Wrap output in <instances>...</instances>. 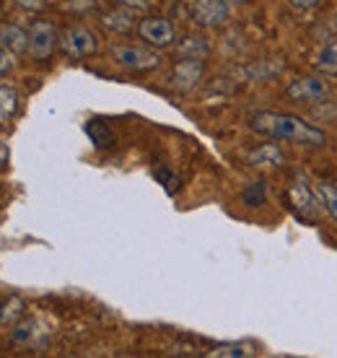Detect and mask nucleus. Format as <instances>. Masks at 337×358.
I'll use <instances>...</instances> for the list:
<instances>
[{"mask_svg": "<svg viewBox=\"0 0 337 358\" xmlns=\"http://www.w3.org/2000/svg\"><path fill=\"white\" fill-rule=\"evenodd\" d=\"M249 127L270 141H285V143H296L303 148H322L327 143L324 130L314 127L303 117L285 115V112H254L249 117Z\"/></svg>", "mask_w": 337, "mask_h": 358, "instance_id": "obj_1", "label": "nucleus"}, {"mask_svg": "<svg viewBox=\"0 0 337 358\" xmlns=\"http://www.w3.org/2000/svg\"><path fill=\"white\" fill-rule=\"evenodd\" d=\"M57 45H60L62 55H68V57H91V55L99 50V39L96 34L86 27H68L62 29V34L57 36Z\"/></svg>", "mask_w": 337, "mask_h": 358, "instance_id": "obj_2", "label": "nucleus"}, {"mask_svg": "<svg viewBox=\"0 0 337 358\" xmlns=\"http://www.w3.org/2000/svg\"><path fill=\"white\" fill-rule=\"evenodd\" d=\"M112 60L117 65L127 68V71H138V73L153 71V68L161 65L159 55L153 52V50H145V47H138V45H115L112 47Z\"/></svg>", "mask_w": 337, "mask_h": 358, "instance_id": "obj_3", "label": "nucleus"}, {"mask_svg": "<svg viewBox=\"0 0 337 358\" xmlns=\"http://www.w3.org/2000/svg\"><path fill=\"white\" fill-rule=\"evenodd\" d=\"M55 45H57V31H55L52 24L45 18L31 21V27H29V55L34 60H47L55 52Z\"/></svg>", "mask_w": 337, "mask_h": 358, "instance_id": "obj_4", "label": "nucleus"}, {"mask_svg": "<svg viewBox=\"0 0 337 358\" xmlns=\"http://www.w3.org/2000/svg\"><path fill=\"white\" fill-rule=\"evenodd\" d=\"M329 94V83L322 81V78H314V76H303V78H293L288 86H285V96L291 101H299V104H314Z\"/></svg>", "mask_w": 337, "mask_h": 358, "instance_id": "obj_5", "label": "nucleus"}, {"mask_svg": "<svg viewBox=\"0 0 337 358\" xmlns=\"http://www.w3.org/2000/svg\"><path fill=\"white\" fill-rule=\"evenodd\" d=\"M138 34L141 39H145L151 47H168L174 45L177 39V31H174V24L164 16H148L138 24Z\"/></svg>", "mask_w": 337, "mask_h": 358, "instance_id": "obj_6", "label": "nucleus"}, {"mask_svg": "<svg viewBox=\"0 0 337 358\" xmlns=\"http://www.w3.org/2000/svg\"><path fill=\"white\" fill-rule=\"evenodd\" d=\"M192 21L205 29L221 27L229 21V3L226 0H192Z\"/></svg>", "mask_w": 337, "mask_h": 358, "instance_id": "obj_7", "label": "nucleus"}, {"mask_svg": "<svg viewBox=\"0 0 337 358\" xmlns=\"http://www.w3.org/2000/svg\"><path fill=\"white\" fill-rule=\"evenodd\" d=\"M203 71H205L203 60H195V57H182V60L174 65V76H171L174 89H179V91L195 89L197 83H200V78H203Z\"/></svg>", "mask_w": 337, "mask_h": 358, "instance_id": "obj_8", "label": "nucleus"}, {"mask_svg": "<svg viewBox=\"0 0 337 358\" xmlns=\"http://www.w3.org/2000/svg\"><path fill=\"white\" fill-rule=\"evenodd\" d=\"M249 166H265V169H278L285 164V153L280 151V145L275 143H262L254 151L247 153Z\"/></svg>", "mask_w": 337, "mask_h": 358, "instance_id": "obj_9", "label": "nucleus"}, {"mask_svg": "<svg viewBox=\"0 0 337 358\" xmlns=\"http://www.w3.org/2000/svg\"><path fill=\"white\" fill-rule=\"evenodd\" d=\"M291 200L293 206L299 208L306 218H311V213H314V208H317V192H314V185L311 187H306V177L303 174H296V182H293L291 187Z\"/></svg>", "mask_w": 337, "mask_h": 358, "instance_id": "obj_10", "label": "nucleus"}, {"mask_svg": "<svg viewBox=\"0 0 337 358\" xmlns=\"http://www.w3.org/2000/svg\"><path fill=\"white\" fill-rule=\"evenodd\" d=\"M0 47L8 52H29V31L13 24H3L0 27Z\"/></svg>", "mask_w": 337, "mask_h": 358, "instance_id": "obj_11", "label": "nucleus"}, {"mask_svg": "<svg viewBox=\"0 0 337 358\" xmlns=\"http://www.w3.org/2000/svg\"><path fill=\"white\" fill-rule=\"evenodd\" d=\"M133 13L135 10H127L122 6L117 10H107V13H101V27L109 29V31H117V34H127L135 29Z\"/></svg>", "mask_w": 337, "mask_h": 358, "instance_id": "obj_12", "label": "nucleus"}, {"mask_svg": "<svg viewBox=\"0 0 337 358\" xmlns=\"http://www.w3.org/2000/svg\"><path fill=\"white\" fill-rule=\"evenodd\" d=\"M314 68H317V73L327 76V78H335L337 76V36L324 42V47L314 57Z\"/></svg>", "mask_w": 337, "mask_h": 358, "instance_id": "obj_13", "label": "nucleus"}, {"mask_svg": "<svg viewBox=\"0 0 337 358\" xmlns=\"http://www.w3.org/2000/svg\"><path fill=\"white\" fill-rule=\"evenodd\" d=\"M208 52H210V45H208V39H205L203 34H187L177 45L179 57H195V60H203Z\"/></svg>", "mask_w": 337, "mask_h": 358, "instance_id": "obj_14", "label": "nucleus"}, {"mask_svg": "<svg viewBox=\"0 0 337 358\" xmlns=\"http://www.w3.org/2000/svg\"><path fill=\"white\" fill-rule=\"evenodd\" d=\"M314 192H317V200H320V206L327 210L332 218L337 221V187L332 182H314Z\"/></svg>", "mask_w": 337, "mask_h": 358, "instance_id": "obj_15", "label": "nucleus"}, {"mask_svg": "<svg viewBox=\"0 0 337 358\" xmlns=\"http://www.w3.org/2000/svg\"><path fill=\"white\" fill-rule=\"evenodd\" d=\"M86 133L91 135L94 145H99V148H109V145H115V133H112L104 122H99V120H94V122L86 125Z\"/></svg>", "mask_w": 337, "mask_h": 358, "instance_id": "obj_16", "label": "nucleus"}, {"mask_svg": "<svg viewBox=\"0 0 337 358\" xmlns=\"http://www.w3.org/2000/svg\"><path fill=\"white\" fill-rule=\"evenodd\" d=\"M257 350L254 345H247V343H226V345H218V348L210 353V356H221V358H247L254 356Z\"/></svg>", "mask_w": 337, "mask_h": 358, "instance_id": "obj_17", "label": "nucleus"}, {"mask_svg": "<svg viewBox=\"0 0 337 358\" xmlns=\"http://www.w3.org/2000/svg\"><path fill=\"white\" fill-rule=\"evenodd\" d=\"M18 109V91L13 86H0V120H8Z\"/></svg>", "mask_w": 337, "mask_h": 358, "instance_id": "obj_18", "label": "nucleus"}, {"mask_svg": "<svg viewBox=\"0 0 337 358\" xmlns=\"http://www.w3.org/2000/svg\"><path fill=\"white\" fill-rule=\"evenodd\" d=\"M241 200L247 203L249 208H257L262 206L267 200V189H265V182H252L249 187H244V192H241Z\"/></svg>", "mask_w": 337, "mask_h": 358, "instance_id": "obj_19", "label": "nucleus"}, {"mask_svg": "<svg viewBox=\"0 0 337 358\" xmlns=\"http://www.w3.org/2000/svg\"><path fill=\"white\" fill-rule=\"evenodd\" d=\"M117 6H122L127 10H145L148 8V0H115Z\"/></svg>", "mask_w": 337, "mask_h": 358, "instance_id": "obj_20", "label": "nucleus"}, {"mask_svg": "<svg viewBox=\"0 0 337 358\" xmlns=\"http://www.w3.org/2000/svg\"><path fill=\"white\" fill-rule=\"evenodd\" d=\"M322 0H288V6H293V8L299 10H309L314 8V6H320Z\"/></svg>", "mask_w": 337, "mask_h": 358, "instance_id": "obj_21", "label": "nucleus"}, {"mask_svg": "<svg viewBox=\"0 0 337 358\" xmlns=\"http://www.w3.org/2000/svg\"><path fill=\"white\" fill-rule=\"evenodd\" d=\"M13 3H18L21 8H27V10H39V8H45V0H13Z\"/></svg>", "mask_w": 337, "mask_h": 358, "instance_id": "obj_22", "label": "nucleus"}, {"mask_svg": "<svg viewBox=\"0 0 337 358\" xmlns=\"http://www.w3.org/2000/svg\"><path fill=\"white\" fill-rule=\"evenodd\" d=\"M10 71V55L8 50H0V76H6Z\"/></svg>", "mask_w": 337, "mask_h": 358, "instance_id": "obj_23", "label": "nucleus"}, {"mask_svg": "<svg viewBox=\"0 0 337 358\" xmlns=\"http://www.w3.org/2000/svg\"><path fill=\"white\" fill-rule=\"evenodd\" d=\"M13 335V341H27L29 335H31V327H27V324H21V327H16V330L10 332Z\"/></svg>", "mask_w": 337, "mask_h": 358, "instance_id": "obj_24", "label": "nucleus"}, {"mask_svg": "<svg viewBox=\"0 0 337 358\" xmlns=\"http://www.w3.org/2000/svg\"><path fill=\"white\" fill-rule=\"evenodd\" d=\"M8 156H10L8 145H6V143H3V141H0V169H3L6 164H8Z\"/></svg>", "mask_w": 337, "mask_h": 358, "instance_id": "obj_25", "label": "nucleus"}, {"mask_svg": "<svg viewBox=\"0 0 337 358\" xmlns=\"http://www.w3.org/2000/svg\"><path fill=\"white\" fill-rule=\"evenodd\" d=\"M226 3H249V0H226Z\"/></svg>", "mask_w": 337, "mask_h": 358, "instance_id": "obj_26", "label": "nucleus"}, {"mask_svg": "<svg viewBox=\"0 0 337 358\" xmlns=\"http://www.w3.org/2000/svg\"><path fill=\"white\" fill-rule=\"evenodd\" d=\"M335 27H337V13H335Z\"/></svg>", "mask_w": 337, "mask_h": 358, "instance_id": "obj_27", "label": "nucleus"}]
</instances>
